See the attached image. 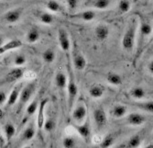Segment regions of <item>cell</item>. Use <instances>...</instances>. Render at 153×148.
<instances>
[{
  "instance_id": "cell-30",
  "label": "cell",
  "mask_w": 153,
  "mask_h": 148,
  "mask_svg": "<svg viewBox=\"0 0 153 148\" xmlns=\"http://www.w3.org/2000/svg\"><path fill=\"white\" fill-rule=\"evenodd\" d=\"M46 7L52 13H62L63 11V7L56 0H48Z\"/></svg>"
},
{
  "instance_id": "cell-21",
  "label": "cell",
  "mask_w": 153,
  "mask_h": 148,
  "mask_svg": "<svg viewBox=\"0 0 153 148\" xmlns=\"http://www.w3.org/2000/svg\"><path fill=\"white\" fill-rule=\"evenodd\" d=\"M110 4H111L110 0H91V1L89 2L87 1L85 3L86 6H90L91 7H94L96 9H101V10L108 8Z\"/></svg>"
},
{
  "instance_id": "cell-27",
  "label": "cell",
  "mask_w": 153,
  "mask_h": 148,
  "mask_svg": "<svg viewBox=\"0 0 153 148\" xmlns=\"http://www.w3.org/2000/svg\"><path fill=\"white\" fill-rule=\"evenodd\" d=\"M3 132H4V135L6 138L7 142H9L16 133V128L11 123H8L7 124H5L4 128H3Z\"/></svg>"
},
{
  "instance_id": "cell-9",
  "label": "cell",
  "mask_w": 153,
  "mask_h": 148,
  "mask_svg": "<svg viewBox=\"0 0 153 148\" xmlns=\"http://www.w3.org/2000/svg\"><path fill=\"white\" fill-rule=\"evenodd\" d=\"M58 42L60 44L61 49L65 52H68L71 50V41H70V37H69V34L67 32L66 30L64 29H60L58 31Z\"/></svg>"
},
{
  "instance_id": "cell-13",
  "label": "cell",
  "mask_w": 153,
  "mask_h": 148,
  "mask_svg": "<svg viewBox=\"0 0 153 148\" xmlns=\"http://www.w3.org/2000/svg\"><path fill=\"white\" fill-rule=\"evenodd\" d=\"M22 88H23V85L21 83L18 84V85H16L15 87H14V88L10 92L9 96L7 98V107H12L18 102Z\"/></svg>"
},
{
  "instance_id": "cell-41",
  "label": "cell",
  "mask_w": 153,
  "mask_h": 148,
  "mask_svg": "<svg viewBox=\"0 0 153 148\" xmlns=\"http://www.w3.org/2000/svg\"><path fill=\"white\" fill-rule=\"evenodd\" d=\"M148 70H149V72L151 75H153V60L149 63V64H148Z\"/></svg>"
},
{
  "instance_id": "cell-17",
  "label": "cell",
  "mask_w": 153,
  "mask_h": 148,
  "mask_svg": "<svg viewBox=\"0 0 153 148\" xmlns=\"http://www.w3.org/2000/svg\"><path fill=\"white\" fill-rule=\"evenodd\" d=\"M146 122V118L140 113H130L127 116V123L132 126H140Z\"/></svg>"
},
{
  "instance_id": "cell-18",
  "label": "cell",
  "mask_w": 153,
  "mask_h": 148,
  "mask_svg": "<svg viewBox=\"0 0 153 148\" xmlns=\"http://www.w3.org/2000/svg\"><path fill=\"white\" fill-rule=\"evenodd\" d=\"M36 134V129L33 123H29L27 125V127L24 129L22 134H21V141L22 142H29L32 140Z\"/></svg>"
},
{
  "instance_id": "cell-15",
  "label": "cell",
  "mask_w": 153,
  "mask_h": 148,
  "mask_svg": "<svg viewBox=\"0 0 153 148\" xmlns=\"http://www.w3.org/2000/svg\"><path fill=\"white\" fill-rule=\"evenodd\" d=\"M95 13L93 10H83L78 13H74V14L70 15V18L79 19V20H83L86 22H90L95 19Z\"/></svg>"
},
{
  "instance_id": "cell-23",
  "label": "cell",
  "mask_w": 153,
  "mask_h": 148,
  "mask_svg": "<svg viewBox=\"0 0 153 148\" xmlns=\"http://www.w3.org/2000/svg\"><path fill=\"white\" fill-rule=\"evenodd\" d=\"M24 75V69L20 68V67H17V68L12 69L7 75V81L9 82H14L17 81V80H19L21 77H23Z\"/></svg>"
},
{
  "instance_id": "cell-24",
  "label": "cell",
  "mask_w": 153,
  "mask_h": 148,
  "mask_svg": "<svg viewBox=\"0 0 153 148\" xmlns=\"http://www.w3.org/2000/svg\"><path fill=\"white\" fill-rule=\"evenodd\" d=\"M39 38H40V33L39 30L33 27V28L30 29V31H27L26 35V41L30 44H33L39 41Z\"/></svg>"
},
{
  "instance_id": "cell-6",
  "label": "cell",
  "mask_w": 153,
  "mask_h": 148,
  "mask_svg": "<svg viewBox=\"0 0 153 148\" xmlns=\"http://www.w3.org/2000/svg\"><path fill=\"white\" fill-rule=\"evenodd\" d=\"M151 33H152V26L149 22L141 19L140 24V41H138V45H137V52L141 51L145 39L148 36H149Z\"/></svg>"
},
{
  "instance_id": "cell-34",
  "label": "cell",
  "mask_w": 153,
  "mask_h": 148,
  "mask_svg": "<svg viewBox=\"0 0 153 148\" xmlns=\"http://www.w3.org/2000/svg\"><path fill=\"white\" fill-rule=\"evenodd\" d=\"M76 139L74 136H65L62 139V146L65 148H74L76 147Z\"/></svg>"
},
{
  "instance_id": "cell-20",
  "label": "cell",
  "mask_w": 153,
  "mask_h": 148,
  "mask_svg": "<svg viewBox=\"0 0 153 148\" xmlns=\"http://www.w3.org/2000/svg\"><path fill=\"white\" fill-rule=\"evenodd\" d=\"M55 85L58 87V89L60 90H64L67 87V81H68V77L67 75L62 72V71H58L57 74L55 75Z\"/></svg>"
},
{
  "instance_id": "cell-29",
  "label": "cell",
  "mask_w": 153,
  "mask_h": 148,
  "mask_svg": "<svg viewBox=\"0 0 153 148\" xmlns=\"http://www.w3.org/2000/svg\"><path fill=\"white\" fill-rule=\"evenodd\" d=\"M112 116L117 119L123 118L124 116H126L127 114V107L125 105H116L112 109Z\"/></svg>"
},
{
  "instance_id": "cell-42",
  "label": "cell",
  "mask_w": 153,
  "mask_h": 148,
  "mask_svg": "<svg viewBox=\"0 0 153 148\" xmlns=\"http://www.w3.org/2000/svg\"><path fill=\"white\" fill-rule=\"evenodd\" d=\"M3 44H4V38L0 36V47H1Z\"/></svg>"
},
{
  "instance_id": "cell-37",
  "label": "cell",
  "mask_w": 153,
  "mask_h": 148,
  "mask_svg": "<svg viewBox=\"0 0 153 148\" xmlns=\"http://www.w3.org/2000/svg\"><path fill=\"white\" fill-rule=\"evenodd\" d=\"M26 63H27V58H26V56L23 55H18L15 57V59H14V64L17 65V66H19V67L24 65Z\"/></svg>"
},
{
  "instance_id": "cell-32",
  "label": "cell",
  "mask_w": 153,
  "mask_h": 148,
  "mask_svg": "<svg viewBox=\"0 0 153 148\" xmlns=\"http://www.w3.org/2000/svg\"><path fill=\"white\" fill-rule=\"evenodd\" d=\"M55 58H56V53L51 48L45 50L42 53V59L46 64H52Z\"/></svg>"
},
{
  "instance_id": "cell-14",
  "label": "cell",
  "mask_w": 153,
  "mask_h": 148,
  "mask_svg": "<svg viewBox=\"0 0 153 148\" xmlns=\"http://www.w3.org/2000/svg\"><path fill=\"white\" fill-rule=\"evenodd\" d=\"M23 43L19 39H14V40H10L9 42L4 43L1 47H0V55H4L7 52L12 51V50H16L19 49L20 47H22Z\"/></svg>"
},
{
  "instance_id": "cell-7",
  "label": "cell",
  "mask_w": 153,
  "mask_h": 148,
  "mask_svg": "<svg viewBox=\"0 0 153 148\" xmlns=\"http://www.w3.org/2000/svg\"><path fill=\"white\" fill-rule=\"evenodd\" d=\"M72 118L76 123H82L87 118V108L85 103H78L72 112Z\"/></svg>"
},
{
  "instance_id": "cell-8",
  "label": "cell",
  "mask_w": 153,
  "mask_h": 148,
  "mask_svg": "<svg viewBox=\"0 0 153 148\" xmlns=\"http://www.w3.org/2000/svg\"><path fill=\"white\" fill-rule=\"evenodd\" d=\"M49 102V99L46 98L44 99H41L39 104L38 108V115H37V127L39 130L43 129L44 122H45V109Z\"/></svg>"
},
{
  "instance_id": "cell-19",
  "label": "cell",
  "mask_w": 153,
  "mask_h": 148,
  "mask_svg": "<svg viewBox=\"0 0 153 148\" xmlns=\"http://www.w3.org/2000/svg\"><path fill=\"white\" fill-rule=\"evenodd\" d=\"M131 106L136 107L137 109L142 110L149 113H153V101L148 100V101H133L132 103H129Z\"/></svg>"
},
{
  "instance_id": "cell-35",
  "label": "cell",
  "mask_w": 153,
  "mask_h": 148,
  "mask_svg": "<svg viewBox=\"0 0 153 148\" xmlns=\"http://www.w3.org/2000/svg\"><path fill=\"white\" fill-rule=\"evenodd\" d=\"M131 8L129 0H120L118 3V9L121 13H128Z\"/></svg>"
},
{
  "instance_id": "cell-16",
  "label": "cell",
  "mask_w": 153,
  "mask_h": 148,
  "mask_svg": "<svg viewBox=\"0 0 153 148\" xmlns=\"http://www.w3.org/2000/svg\"><path fill=\"white\" fill-rule=\"evenodd\" d=\"M109 33H110L109 28L106 25H104V24L98 25L94 30V36L97 41H99V42L105 41L109 36Z\"/></svg>"
},
{
  "instance_id": "cell-2",
  "label": "cell",
  "mask_w": 153,
  "mask_h": 148,
  "mask_svg": "<svg viewBox=\"0 0 153 148\" xmlns=\"http://www.w3.org/2000/svg\"><path fill=\"white\" fill-rule=\"evenodd\" d=\"M137 29V23L135 19L131 20V23L128 28L127 31L125 32L123 38H122V48L127 51L131 52L134 49L135 42H136V33Z\"/></svg>"
},
{
  "instance_id": "cell-38",
  "label": "cell",
  "mask_w": 153,
  "mask_h": 148,
  "mask_svg": "<svg viewBox=\"0 0 153 148\" xmlns=\"http://www.w3.org/2000/svg\"><path fill=\"white\" fill-rule=\"evenodd\" d=\"M7 100V93L3 90H0V106H2L3 104H5Z\"/></svg>"
},
{
  "instance_id": "cell-3",
  "label": "cell",
  "mask_w": 153,
  "mask_h": 148,
  "mask_svg": "<svg viewBox=\"0 0 153 148\" xmlns=\"http://www.w3.org/2000/svg\"><path fill=\"white\" fill-rule=\"evenodd\" d=\"M36 88H37V82L36 81H32L29 84H27L25 87H23V88L20 92L19 100H18V103H19L18 110H19V111H20L24 108V106L27 105V102L30 100L34 92L36 91Z\"/></svg>"
},
{
  "instance_id": "cell-26",
  "label": "cell",
  "mask_w": 153,
  "mask_h": 148,
  "mask_svg": "<svg viewBox=\"0 0 153 148\" xmlns=\"http://www.w3.org/2000/svg\"><path fill=\"white\" fill-rule=\"evenodd\" d=\"M37 16H38L39 20L41 23L45 24V25H51V24H52L53 21H54L53 16L51 14V13H49V12L40 11V12H38Z\"/></svg>"
},
{
  "instance_id": "cell-28",
  "label": "cell",
  "mask_w": 153,
  "mask_h": 148,
  "mask_svg": "<svg viewBox=\"0 0 153 148\" xmlns=\"http://www.w3.org/2000/svg\"><path fill=\"white\" fill-rule=\"evenodd\" d=\"M130 96L136 100H141L146 97V91L141 87H135L130 90Z\"/></svg>"
},
{
  "instance_id": "cell-36",
  "label": "cell",
  "mask_w": 153,
  "mask_h": 148,
  "mask_svg": "<svg viewBox=\"0 0 153 148\" xmlns=\"http://www.w3.org/2000/svg\"><path fill=\"white\" fill-rule=\"evenodd\" d=\"M55 127H56V123L53 119H47L44 122V125H43V129L47 132H51L54 131Z\"/></svg>"
},
{
  "instance_id": "cell-25",
  "label": "cell",
  "mask_w": 153,
  "mask_h": 148,
  "mask_svg": "<svg viewBox=\"0 0 153 148\" xmlns=\"http://www.w3.org/2000/svg\"><path fill=\"white\" fill-rule=\"evenodd\" d=\"M105 94V87L101 85H94L89 89V95L94 99H100Z\"/></svg>"
},
{
  "instance_id": "cell-1",
  "label": "cell",
  "mask_w": 153,
  "mask_h": 148,
  "mask_svg": "<svg viewBox=\"0 0 153 148\" xmlns=\"http://www.w3.org/2000/svg\"><path fill=\"white\" fill-rule=\"evenodd\" d=\"M67 71H68V76H67L68 81H67L66 87L68 92V110L71 112L74 109V105L75 103L76 97L78 95V87L75 82V76L70 62L67 64Z\"/></svg>"
},
{
  "instance_id": "cell-31",
  "label": "cell",
  "mask_w": 153,
  "mask_h": 148,
  "mask_svg": "<svg viewBox=\"0 0 153 148\" xmlns=\"http://www.w3.org/2000/svg\"><path fill=\"white\" fill-rule=\"evenodd\" d=\"M116 138H117V135L115 133H108L107 135H105L100 142V146L104 147V148L112 146L115 144Z\"/></svg>"
},
{
  "instance_id": "cell-12",
  "label": "cell",
  "mask_w": 153,
  "mask_h": 148,
  "mask_svg": "<svg viewBox=\"0 0 153 148\" xmlns=\"http://www.w3.org/2000/svg\"><path fill=\"white\" fill-rule=\"evenodd\" d=\"M21 14H22V10L20 8L11 9V10L5 13L3 19L7 23L14 24V23H17L20 19Z\"/></svg>"
},
{
  "instance_id": "cell-39",
  "label": "cell",
  "mask_w": 153,
  "mask_h": 148,
  "mask_svg": "<svg viewBox=\"0 0 153 148\" xmlns=\"http://www.w3.org/2000/svg\"><path fill=\"white\" fill-rule=\"evenodd\" d=\"M67 2V6L70 9H74L76 8L77 5H78V0H66Z\"/></svg>"
},
{
  "instance_id": "cell-5",
  "label": "cell",
  "mask_w": 153,
  "mask_h": 148,
  "mask_svg": "<svg viewBox=\"0 0 153 148\" xmlns=\"http://www.w3.org/2000/svg\"><path fill=\"white\" fill-rule=\"evenodd\" d=\"M72 57H73L74 67L76 70L82 71L86 67V65H87L86 59L85 56H83V55L82 53V52L80 51V49L78 48V46L76 44H74V46L73 47Z\"/></svg>"
},
{
  "instance_id": "cell-43",
  "label": "cell",
  "mask_w": 153,
  "mask_h": 148,
  "mask_svg": "<svg viewBox=\"0 0 153 148\" xmlns=\"http://www.w3.org/2000/svg\"><path fill=\"white\" fill-rule=\"evenodd\" d=\"M147 147H148V148H153V144H149V145H148Z\"/></svg>"
},
{
  "instance_id": "cell-22",
  "label": "cell",
  "mask_w": 153,
  "mask_h": 148,
  "mask_svg": "<svg viewBox=\"0 0 153 148\" xmlns=\"http://www.w3.org/2000/svg\"><path fill=\"white\" fill-rule=\"evenodd\" d=\"M105 80L112 86H120L122 84V77L115 72H108L105 75Z\"/></svg>"
},
{
  "instance_id": "cell-33",
  "label": "cell",
  "mask_w": 153,
  "mask_h": 148,
  "mask_svg": "<svg viewBox=\"0 0 153 148\" xmlns=\"http://www.w3.org/2000/svg\"><path fill=\"white\" fill-rule=\"evenodd\" d=\"M126 144H127V147H129V148L138 147L141 144V136L140 134H135V135L131 136L128 139V141Z\"/></svg>"
},
{
  "instance_id": "cell-10",
  "label": "cell",
  "mask_w": 153,
  "mask_h": 148,
  "mask_svg": "<svg viewBox=\"0 0 153 148\" xmlns=\"http://www.w3.org/2000/svg\"><path fill=\"white\" fill-rule=\"evenodd\" d=\"M39 99L35 98L29 105H27L26 111H25V114H24V118H23L22 122H21V124H25L27 120H29L37 112L38 108H39Z\"/></svg>"
},
{
  "instance_id": "cell-4",
  "label": "cell",
  "mask_w": 153,
  "mask_h": 148,
  "mask_svg": "<svg viewBox=\"0 0 153 148\" xmlns=\"http://www.w3.org/2000/svg\"><path fill=\"white\" fill-rule=\"evenodd\" d=\"M73 128L77 132L79 135L85 140V142H89L91 139V125H90V120L89 118H86L85 122L82 123H72Z\"/></svg>"
},
{
  "instance_id": "cell-40",
  "label": "cell",
  "mask_w": 153,
  "mask_h": 148,
  "mask_svg": "<svg viewBox=\"0 0 153 148\" xmlns=\"http://www.w3.org/2000/svg\"><path fill=\"white\" fill-rule=\"evenodd\" d=\"M6 138H5V136H4V134H3V132H2V131H1V129H0V146H4L5 145V144H6Z\"/></svg>"
},
{
  "instance_id": "cell-11",
  "label": "cell",
  "mask_w": 153,
  "mask_h": 148,
  "mask_svg": "<svg viewBox=\"0 0 153 148\" xmlns=\"http://www.w3.org/2000/svg\"><path fill=\"white\" fill-rule=\"evenodd\" d=\"M94 119L99 129L105 127L107 123V116L103 108H98L94 111Z\"/></svg>"
}]
</instances>
